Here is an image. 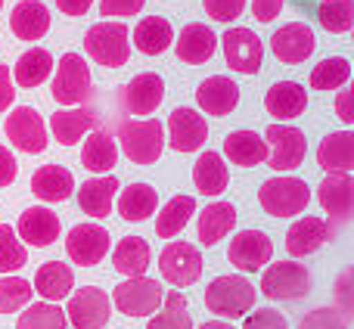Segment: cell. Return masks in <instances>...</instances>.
<instances>
[{"mask_svg":"<svg viewBox=\"0 0 354 329\" xmlns=\"http://www.w3.org/2000/svg\"><path fill=\"white\" fill-rule=\"evenodd\" d=\"M118 143L134 164H156L165 149V124L159 118H124L118 122Z\"/></svg>","mask_w":354,"mask_h":329,"instance_id":"6da1fadb","label":"cell"},{"mask_svg":"<svg viewBox=\"0 0 354 329\" xmlns=\"http://www.w3.org/2000/svg\"><path fill=\"white\" fill-rule=\"evenodd\" d=\"M255 286H252L245 276H218V280L208 283L205 289V308L212 314H218L221 320H236L255 308Z\"/></svg>","mask_w":354,"mask_h":329,"instance_id":"7a4b0ae2","label":"cell"},{"mask_svg":"<svg viewBox=\"0 0 354 329\" xmlns=\"http://www.w3.org/2000/svg\"><path fill=\"white\" fill-rule=\"evenodd\" d=\"M84 50L103 68H122L131 56V31L124 22H97L87 28Z\"/></svg>","mask_w":354,"mask_h":329,"instance_id":"3957f363","label":"cell"},{"mask_svg":"<svg viewBox=\"0 0 354 329\" xmlns=\"http://www.w3.org/2000/svg\"><path fill=\"white\" fill-rule=\"evenodd\" d=\"M258 202L270 218H295L311 202V187L299 177H270L258 189Z\"/></svg>","mask_w":354,"mask_h":329,"instance_id":"277c9868","label":"cell"},{"mask_svg":"<svg viewBox=\"0 0 354 329\" xmlns=\"http://www.w3.org/2000/svg\"><path fill=\"white\" fill-rule=\"evenodd\" d=\"M261 292L270 301H299L311 292V274L299 261H277L264 270Z\"/></svg>","mask_w":354,"mask_h":329,"instance_id":"5b68a950","label":"cell"},{"mask_svg":"<svg viewBox=\"0 0 354 329\" xmlns=\"http://www.w3.org/2000/svg\"><path fill=\"white\" fill-rule=\"evenodd\" d=\"M162 286L149 276H128L124 283H118L115 292H112V305L124 314V317H153L162 308Z\"/></svg>","mask_w":354,"mask_h":329,"instance_id":"8992f818","label":"cell"},{"mask_svg":"<svg viewBox=\"0 0 354 329\" xmlns=\"http://www.w3.org/2000/svg\"><path fill=\"white\" fill-rule=\"evenodd\" d=\"M91 66L81 59V53H62L56 62V78H53V100L59 106H81L91 97Z\"/></svg>","mask_w":354,"mask_h":329,"instance_id":"52a82bcc","label":"cell"},{"mask_svg":"<svg viewBox=\"0 0 354 329\" xmlns=\"http://www.w3.org/2000/svg\"><path fill=\"white\" fill-rule=\"evenodd\" d=\"M264 143H268V164L280 174V171H295L308 156V140L299 128L289 124H270L264 131Z\"/></svg>","mask_w":354,"mask_h":329,"instance_id":"ba28073f","label":"cell"},{"mask_svg":"<svg viewBox=\"0 0 354 329\" xmlns=\"http://www.w3.org/2000/svg\"><path fill=\"white\" fill-rule=\"evenodd\" d=\"M159 274L174 289H187L199 283L202 276V255L189 243H168L159 255Z\"/></svg>","mask_w":354,"mask_h":329,"instance_id":"9c48e42d","label":"cell"},{"mask_svg":"<svg viewBox=\"0 0 354 329\" xmlns=\"http://www.w3.org/2000/svg\"><path fill=\"white\" fill-rule=\"evenodd\" d=\"M6 140L19 149V153H28V156H37L47 149V128H44V118L37 109L31 106H16V109L6 115Z\"/></svg>","mask_w":354,"mask_h":329,"instance_id":"30bf717a","label":"cell"},{"mask_svg":"<svg viewBox=\"0 0 354 329\" xmlns=\"http://www.w3.org/2000/svg\"><path fill=\"white\" fill-rule=\"evenodd\" d=\"M112 317V301L103 289L97 286H81L78 292L68 295L66 320L75 329H103Z\"/></svg>","mask_w":354,"mask_h":329,"instance_id":"8fae6325","label":"cell"},{"mask_svg":"<svg viewBox=\"0 0 354 329\" xmlns=\"http://www.w3.org/2000/svg\"><path fill=\"white\" fill-rule=\"evenodd\" d=\"M224 47V59L233 72L239 75H258L264 59V44L252 28H227L221 37Z\"/></svg>","mask_w":354,"mask_h":329,"instance_id":"7c38bea8","label":"cell"},{"mask_svg":"<svg viewBox=\"0 0 354 329\" xmlns=\"http://www.w3.org/2000/svg\"><path fill=\"white\" fill-rule=\"evenodd\" d=\"M109 252V230L100 224H75L66 236V255L78 267H93Z\"/></svg>","mask_w":354,"mask_h":329,"instance_id":"4fadbf2b","label":"cell"},{"mask_svg":"<svg viewBox=\"0 0 354 329\" xmlns=\"http://www.w3.org/2000/svg\"><path fill=\"white\" fill-rule=\"evenodd\" d=\"M274 258V243L268 239V233L261 230H243L230 239L227 249V261L239 270V274H255L264 264H270Z\"/></svg>","mask_w":354,"mask_h":329,"instance_id":"5bb4252c","label":"cell"},{"mask_svg":"<svg viewBox=\"0 0 354 329\" xmlns=\"http://www.w3.org/2000/svg\"><path fill=\"white\" fill-rule=\"evenodd\" d=\"M208 140V124L205 115L187 106H177L168 115V147L174 153H199Z\"/></svg>","mask_w":354,"mask_h":329,"instance_id":"9a60e30c","label":"cell"},{"mask_svg":"<svg viewBox=\"0 0 354 329\" xmlns=\"http://www.w3.org/2000/svg\"><path fill=\"white\" fill-rule=\"evenodd\" d=\"M162 100H165V81L156 72L134 75L122 91V106L128 115H153Z\"/></svg>","mask_w":354,"mask_h":329,"instance_id":"2e32d148","label":"cell"},{"mask_svg":"<svg viewBox=\"0 0 354 329\" xmlns=\"http://www.w3.org/2000/svg\"><path fill=\"white\" fill-rule=\"evenodd\" d=\"M314 47H317V37H314L311 25H305V22H289V25H283V28H277L274 37H270L274 56L280 62H286V66L305 62L308 56L314 53Z\"/></svg>","mask_w":354,"mask_h":329,"instance_id":"e0dca14e","label":"cell"},{"mask_svg":"<svg viewBox=\"0 0 354 329\" xmlns=\"http://www.w3.org/2000/svg\"><path fill=\"white\" fill-rule=\"evenodd\" d=\"M12 230H16V236L22 239L25 245H31V249H47V245H53L56 239H59L62 227H59V218H56L50 208L31 205L19 214V224L12 227Z\"/></svg>","mask_w":354,"mask_h":329,"instance_id":"ac0fdd59","label":"cell"},{"mask_svg":"<svg viewBox=\"0 0 354 329\" xmlns=\"http://www.w3.org/2000/svg\"><path fill=\"white\" fill-rule=\"evenodd\" d=\"M333 239V227L324 218H301L289 227L286 233V252L292 258H308L320 252Z\"/></svg>","mask_w":354,"mask_h":329,"instance_id":"d6986e66","label":"cell"},{"mask_svg":"<svg viewBox=\"0 0 354 329\" xmlns=\"http://www.w3.org/2000/svg\"><path fill=\"white\" fill-rule=\"evenodd\" d=\"M174 50H177V59L187 62V66H202L214 56L218 50V37L208 25L202 22H189L180 28V35L174 37Z\"/></svg>","mask_w":354,"mask_h":329,"instance_id":"ffe728a7","label":"cell"},{"mask_svg":"<svg viewBox=\"0 0 354 329\" xmlns=\"http://www.w3.org/2000/svg\"><path fill=\"white\" fill-rule=\"evenodd\" d=\"M196 103L205 115H230L239 106V87L227 75H212L196 87Z\"/></svg>","mask_w":354,"mask_h":329,"instance_id":"44dd1931","label":"cell"},{"mask_svg":"<svg viewBox=\"0 0 354 329\" xmlns=\"http://www.w3.org/2000/svg\"><path fill=\"white\" fill-rule=\"evenodd\" d=\"M264 109H268V115H274L277 122H292V118L305 115L308 91L299 81H277V84L264 93Z\"/></svg>","mask_w":354,"mask_h":329,"instance_id":"7402d4cb","label":"cell"},{"mask_svg":"<svg viewBox=\"0 0 354 329\" xmlns=\"http://www.w3.org/2000/svg\"><path fill=\"white\" fill-rule=\"evenodd\" d=\"M317 199L333 220H351L354 214V180L351 174H326L317 187Z\"/></svg>","mask_w":354,"mask_h":329,"instance_id":"603a6c76","label":"cell"},{"mask_svg":"<svg viewBox=\"0 0 354 329\" xmlns=\"http://www.w3.org/2000/svg\"><path fill=\"white\" fill-rule=\"evenodd\" d=\"M317 164L326 174H351L354 171V134L351 131H333L320 140Z\"/></svg>","mask_w":354,"mask_h":329,"instance_id":"cb8c5ba5","label":"cell"},{"mask_svg":"<svg viewBox=\"0 0 354 329\" xmlns=\"http://www.w3.org/2000/svg\"><path fill=\"white\" fill-rule=\"evenodd\" d=\"M93 128H100V115L93 109H87V106H81V109H59L50 118V131H53L56 143H62V147H75Z\"/></svg>","mask_w":354,"mask_h":329,"instance_id":"d4e9b609","label":"cell"},{"mask_svg":"<svg viewBox=\"0 0 354 329\" xmlns=\"http://www.w3.org/2000/svg\"><path fill=\"white\" fill-rule=\"evenodd\" d=\"M10 28L19 41H41L50 31V10L41 0H19L12 6Z\"/></svg>","mask_w":354,"mask_h":329,"instance_id":"484cf974","label":"cell"},{"mask_svg":"<svg viewBox=\"0 0 354 329\" xmlns=\"http://www.w3.org/2000/svg\"><path fill=\"white\" fill-rule=\"evenodd\" d=\"M35 289L37 295H41L44 301H53V305H59L62 299H68L75 289V274L68 264L62 261H44L41 267H37L35 274Z\"/></svg>","mask_w":354,"mask_h":329,"instance_id":"4316f807","label":"cell"},{"mask_svg":"<svg viewBox=\"0 0 354 329\" xmlns=\"http://www.w3.org/2000/svg\"><path fill=\"white\" fill-rule=\"evenodd\" d=\"M31 193L41 202H66L75 193V177L62 164H44L31 174Z\"/></svg>","mask_w":354,"mask_h":329,"instance_id":"83f0119b","label":"cell"},{"mask_svg":"<svg viewBox=\"0 0 354 329\" xmlns=\"http://www.w3.org/2000/svg\"><path fill=\"white\" fill-rule=\"evenodd\" d=\"M118 180L112 174H103V177H93V180H84L78 189V205L84 214H91L93 220L106 218L112 212V202H115V193H118Z\"/></svg>","mask_w":354,"mask_h":329,"instance_id":"f1b7e54d","label":"cell"},{"mask_svg":"<svg viewBox=\"0 0 354 329\" xmlns=\"http://www.w3.org/2000/svg\"><path fill=\"white\" fill-rule=\"evenodd\" d=\"M153 264V249L143 236H124L112 252V267L128 280V276H147Z\"/></svg>","mask_w":354,"mask_h":329,"instance_id":"f546056e","label":"cell"},{"mask_svg":"<svg viewBox=\"0 0 354 329\" xmlns=\"http://www.w3.org/2000/svg\"><path fill=\"white\" fill-rule=\"evenodd\" d=\"M224 156L239 168H255L268 162V143L255 131H233L224 137Z\"/></svg>","mask_w":354,"mask_h":329,"instance_id":"4dcf8cb0","label":"cell"},{"mask_svg":"<svg viewBox=\"0 0 354 329\" xmlns=\"http://www.w3.org/2000/svg\"><path fill=\"white\" fill-rule=\"evenodd\" d=\"M81 164L93 174H109L112 168L118 164V147L112 140L109 131L93 128L91 137L84 140V149H81Z\"/></svg>","mask_w":354,"mask_h":329,"instance_id":"1f68e13d","label":"cell"},{"mask_svg":"<svg viewBox=\"0 0 354 329\" xmlns=\"http://www.w3.org/2000/svg\"><path fill=\"white\" fill-rule=\"evenodd\" d=\"M174 44V28L168 19L162 16H147L137 22L134 28V47L140 50L143 56H159L165 53L168 47Z\"/></svg>","mask_w":354,"mask_h":329,"instance_id":"d6a6232c","label":"cell"},{"mask_svg":"<svg viewBox=\"0 0 354 329\" xmlns=\"http://www.w3.org/2000/svg\"><path fill=\"white\" fill-rule=\"evenodd\" d=\"M156 205H159V193L149 183H131L118 196V218L131 220V224H140V220L153 218Z\"/></svg>","mask_w":354,"mask_h":329,"instance_id":"836d02e7","label":"cell"},{"mask_svg":"<svg viewBox=\"0 0 354 329\" xmlns=\"http://www.w3.org/2000/svg\"><path fill=\"white\" fill-rule=\"evenodd\" d=\"M236 227V208L230 202H212L205 212L199 214V243L214 245Z\"/></svg>","mask_w":354,"mask_h":329,"instance_id":"e575fe53","label":"cell"},{"mask_svg":"<svg viewBox=\"0 0 354 329\" xmlns=\"http://www.w3.org/2000/svg\"><path fill=\"white\" fill-rule=\"evenodd\" d=\"M227 164L221 159V153H202L193 164V183L202 196H221L227 189Z\"/></svg>","mask_w":354,"mask_h":329,"instance_id":"d590c367","label":"cell"},{"mask_svg":"<svg viewBox=\"0 0 354 329\" xmlns=\"http://www.w3.org/2000/svg\"><path fill=\"white\" fill-rule=\"evenodd\" d=\"M50 72H53V56L44 47H31L16 59L12 78L19 87H41L50 78Z\"/></svg>","mask_w":354,"mask_h":329,"instance_id":"8d00e7d4","label":"cell"},{"mask_svg":"<svg viewBox=\"0 0 354 329\" xmlns=\"http://www.w3.org/2000/svg\"><path fill=\"white\" fill-rule=\"evenodd\" d=\"M196 214V199L193 196H174L159 214H156V236L159 239H171L183 227L189 224V218Z\"/></svg>","mask_w":354,"mask_h":329,"instance_id":"74e56055","label":"cell"},{"mask_svg":"<svg viewBox=\"0 0 354 329\" xmlns=\"http://www.w3.org/2000/svg\"><path fill=\"white\" fill-rule=\"evenodd\" d=\"M147 329H193V317L187 314V295L180 289L168 292L162 299V311L153 314Z\"/></svg>","mask_w":354,"mask_h":329,"instance_id":"f35d334b","label":"cell"},{"mask_svg":"<svg viewBox=\"0 0 354 329\" xmlns=\"http://www.w3.org/2000/svg\"><path fill=\"white\" fill-rule=\"evenodd\" d=\"M351 78V62L345 56H326L311 68L314 91H342Z\"/></svg>","mask_w":354,"mask_h":329,"instance_id":"ab89813d","label":"cell"},{"mask_svg":"<svg viewBox=\"0 0 354 329\" xmlns=\"http://www.w3.org/2000/svg\"><path fill=\"white\" fill-rule=\"evenodd\" d=\"M66 311L53 301H37V305H25L16 320V329H66Z\"/></svg>","mask_w":354,"mask_h":329,"instance_id":"60d3db41","label":"cell"},{"mask_svg":"<svg viewBox=\"0 0 354 329\" xmlns=\"http://www.w3.org/2000/svg\"><path fill=\"white\" fill-rule=\"evenodd\" d=\"M317 22L330 35H348L354 28V0H320Z\"/></svg>","mask_w":354,"mask_h":329,"instance_id":"b9f144b4","label":"cell"},{"mask_svg":"<svg viewBox=\"0 0 354 329\" xmlns=\"http://www.w3.org/2000/svg\"><path fill=\"white\" fill-rule=\"evenodd\" d=\"M28 264V249L10 224H0V276L16 274Z\"/></svg>","mask_w":354,"mask_h":329,"instance_id":"7bdbcfd3","label":"cell"},{"mask_svg":"<svg viewBox=\"0 0 354 329\" xmlns=\"http://www.w3.org/2000/svg\"><path fill=\"white\" fill-rule=\"evenodd\" d=\"M31 295H35V289H31L28 280H22V276H0V314H16L22 311L25 305H31Z\"/></svg>","mask_w":354,"mask_h":329,"instance_id":"ee69618b","label":"cell"},{"mask_svg":"<svg viewBox=\"0 0 354 329\" xmlns=\"http://www.w3.org/2000/svg\"><path fill=\"white\" fill-rule=\"evenodd\" d=\"M299 329H348V323H345V314L336 308H314L311 314L301 317Z\"/></svg>","mask_w":354,"mask_h":329,"instance_id":"f6af8a7d","label":"cell"},{"mask_svg":"<svg viewBox=\"0 0 354 329\" xmlns=\"http://www.w3.org/2000/svg\"><path fill=\"white\" fill-rule=\"evenodd\" d=\"M202 10L214 22H233V19L243 16L245 0H202Z\"/></svg>","mask_w":354,"mask_h":329,"instance_id":"bcb514c9","label":"cell"},{"mask_svg":"<svg viewBox=\"0 0 354 329\" xmlns=\"http://www.w3.org/2000/svg\"><path fill=\"white\" fill-rule=\"evenodd\" d=\"M243 329H289V323L280 311H274V308H261V311L245 314Z\"/></svg>","mask_w":354,"mask_h":329,"instance_id":"7dc6e473","label":"cell"},{"mask_svg":"<svg viewBox=\"0 0 354 329\" xmlns=\"http://www.w3.org/2000/svg\"><path fill=\"white\" fill-rule=\"evenodd\" d=\"M147 0H100V16H112V19H128L137 16L143 10Z\"/></svg>","mask_w":354,"mask_h":329,"instance_id":"c3c4849f","label":"cell"},{"mask_svg":"<svg viewBox=\"0 0 354 329\" xmlns=\"http://www.w3.org/2000/svg\"><path fill=\"white\" fill-rule=\"evenodd\" d=\"M283 3H286V0H252V16H255L258 22H274L283 12Z\"/></svg>","mask_w":354,"mask_h":329,"instance_id":"681fc988","label":"cell"},{"mask_svg":"<svg viewBox=\"0 0 354 329\" xmlns=\"http://www.w3.org/2000/svg\"><path fill=\"white\" fill-rule=\"evenodd\" d=\"M16 174H19L16 156H12L6 147H0V187H10V183L16 180Z\"/></svg>","mask_w":354,"mask_h":329,"instance_id":"f907efd6","label":"cell"},{"mask_svg":"<svg viewBox=\"0 0 354 329\" xmlns=\"http://www.w3.org/2000/svg\"><path fill=\"white\" fill-rule=\"evenodd\" d=\"M16 103V84H12V75L6 66H0V112H6Z\"/></svg>","mask_w":354,"mask_h":329,"instance_id":"816d5d0a","label":"cell"},{"mask_svg":"<svg viewBox=\"0 0 354 329\" xmlns=\"http://www.w3.org/2000/svg\"><path fill=\"white\" fill-rule=\"evenodd\" d=\"M336 115L342 118L345 124H354V97H351V91H339V97H336Z\"/></svg>","mask_w":354,"mask_h":329,"instance_id":"f5cc1de1","label":"cell"},{"mask_svg":"<svg viewBox=\"0 0 354 329\" xmlns=\"http://www.w3.org/2000/svg\"><path fill=\"white\" fill-rule=\"evenodd\" d=\"M91 3L93 0H56V10H62L66 16H84Z\"/></svg>","mask_w":354,"mask_h":329,"instance_id":"db71d44e","label":"cell"},{"mask_svg":"<svg viewBox=\"0 0 354 329\" xmlns=\"http://www.w3.org/2000/svg\"><path fill=\"white\" fill-rule=\"evenodd\" d=\"M199 329H233V326L224 323V320H208V323H202Z\"/></svg>","mask_w":354,"mask_h":329,"instance_id":"11a10c76","label":"cell"},{"mask_svg":"<svg viewBox=\"0 0 354 329\" xmlns=\"http://www.w3.org/2000/svg\"><path fill=\"white\" fill-rule=\"evenodd\" d=\"M0 10H3V0H0Z\"/></svg>","mask_w":354,"mask_h":329,"instance_id":"9f6ffc18","label":"cell"}]
</instances>
